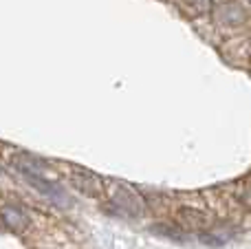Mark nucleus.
Segmentation results:
<instances>
[{
	"label": "nucleus",
	"instance_id": "20e7f679",
	"mask_svg": "<svg viewBox=\"0 0 251 249\" xmlns=\"http://www.w3.org/2000/svg\"><path fill=\"white\" fill-rule=\"evenodd\" d=\"M71 183L86 197H100L101 194V179L88 170H75L71 174Z\"/></svg>",
	"mask_w": 251,
	"mask_h": 249
},
{
	"label": "nucleus",
	"instance_id": "39448f33",
	"mask_svg": "<svg viewBox=\"0 0 251 249\" xmlns=\"http://www.w3.org/2000/svg\"><path fill=\"white\" fill-rule=\"evenodd\" d=\"M176 221L183 225V227H190V229H205L209 225V216L205 214L203 210H199V207H192V205L178 207Z\"/></svg>",
	"mask_w": 251,
	"mask_h": 249
},
{
	"label": "nucleus",
	"instance_id": "f257e3e1",
	"mask_svg": "<svg viewBox=\"0 0 251 249\" xmlns=\"http://www.w3.org/2000/svg\"><path fill=\"white\" fill-rule=\"evenodd\" d=\"M110 207H117V214L128 219H139L143 214V199L126 183H113L110 188Z\"/></svg>",
	"mask_w": 251,
	"mask_h": 249
},
{
	"label": "nucleus",
	"instance_id": "f03ea898",
	"mask_svg": "<svg viewBox=\"0 0 251 249\" xmlns=\"http://www.w3.org/2000/svg\"><path fill=\"white\" fill-rule=\"evenodd\" d=\"M25 179L29 181V183L33 185V188L38 190L40 194H44L47 199H51L55 205H60V207H71V205H73V201H71L69 194H66L57 183L44 179L42 174H25Z\"/></svg>",
	"mask_w": 251,
	"mask_h": 249
},
{
	"label": "nucleus",
	"instance_id": "7ed1b4c3",
	"mask_svg": "<svg viewBox=\"0 0 251 249\" xmlns=\"http://www.w3.org/2000/svg\"><path fill=\"white\" fill-rule=\"evenodd\" d=\"M0 223L9 229V232H25L29 227V216L20 205H2L0 207Z\"/></svg>",
	"mask_w": 251,
	"mask_h": 249
},
{
	"label": "nucleus",
	"instance_id": "6e6552de",
	"mask_svg": "<svg viewBox=\"0 0 251 249\" xmlns=\"http://www.w3.org/2000/svg\"><path fill=\"white\" fill-rule=\"evenodd\" d=\"M187 9H190L192 13H203L209 9V4H212V0H185Z\"/></svg>",
	"mask_w": 251,
	"mask_h": 249
},
{
	"label": "nucleus",
	"instance_id": "0eeeda50",
	"mask_svg": "<svg viewBox=\"0 0 251 249\" xmlns=\"http://www.w3.org/2000/svg\"><path fill=\"white\" fill-rule=\"evenodd\" d=\"M152 234L161 238H168V241H174V243H185L190 238V234L181 227V225H170V223H156L150 227Z\"/></svg>",
	"mask_w": 251,
	"mask_h": 249
},
{
	"label": "nucleus",
	"instance_id": "423d86ee",
	"mask_svg": "<svg viewBox=\"0 0 251 249\" xmlns=\"http://www.w3.org/2000/svg\"><path fill=\"white\" fill-rule=\"evenodd\" d=\"M11 166L16 168L22 176L25 174H42V172L47 170V163H44L42 159L33 157V154H25V152L16 154V157L11 159Z\"/></svg>",
	"mask_w": 251,
	"mask_h": 249
}]
</instances>
